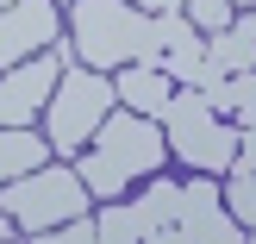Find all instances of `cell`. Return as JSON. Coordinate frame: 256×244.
I'll return each instance as SVG.
<instances>
[{
    "instance_id": "6da1fadb",
    "label": "cell",
    "mask_w": 256,
    "mask_h": 244,
    "mask_svg": "<svg viewBox=\"0 0 256 244\" xmlns=\"http://www.w3.org/2000/svg\"><path fill=\"white\" fill-rule=\"evenodd\" d=\"M69 44L88 69H162L156 13L132 0H69Z\"/></svg>"
},
{
    "instance_id": "5bb4252c",
    "label": "cell",
    "mask_w": 256,
    "mask_h": 244,
    "mask_svg": "<svg viewBox=\"0 0 256 244\" xmlns=\"http://www.w3.org/2000/svg\"><path fill=\"white\" fill-rule=\"evenodd\" d=\"M100 244H144V225H138L132 200H100Z\"/></svg>"
},
{
    "instance_id": "7c38bea8",
    "label": "cell",
    "mask_w": 256,
    "mask_h": 244,
    "mask_svg": "<svg viewBox=\"0 0 256 244\" xmlns=\"http://www.w3.org/2000/svg\"><path fill=\"white\" fill-rule=\"evenodd\" d=\"M206 57L219 63L225 75L256 69V25H250V19H232L225 32H212V38H206Z\"/></svg>"
},
{
    "instance_id": "4fadbf2b",
    "label": "cell",
    "mask_w": 256,
    "mask_h": 244,
    "mask_svg": "<svg viewBox=\"0 0 256 244\" xmlns=\"http://www.w3.org/2000/svg\"><path fill=\"white\" fill-rule=\"evenodd\" d=\"M200 69H206V44H200V32L162 50V75H169V82H182V88H200Z\"/></svg>"
},
{
    "instance_id": "52a82bcc",
    "label": "cell",
    "mask_w": 256,
    "mask_h": 244,
    "mask_svg": "<svg viewBox=\"0 0 256 244\" xmlns=\"http://www.w3.org/2000/svg\"><path fill=\"white\" fill-rule=\"evenodd\" d=\"M56 7L62 0H19V7L0 13V69H19V63L44 57L56 44Z\"/></svg>"
},
{
    "instance_id": "8fae6325",
    "label": "cell",
    "mask_w": 256,
    "mask_h": 244,
    "mask_svg": "<svg viewBox=\"0 0 256 244\" xmlns=\"http://www.w3.org/2000/svg\"><path fill=\"white\" fill-rule=\"evenodd\" d=\"M132 213H138V225H144V238H150V232H162V225H182V182H169V175H150V182L138 188Z\"/></svg>"
},
{
    "instance_id": "d6986e66",
    "label": "cell",
    "mask_w": 256,
    "mask_h": 244,
    "mask_svg": "<svg viewBox=\"0 0 256 244\" xmlns=\"http://www.w3.org/2000/svg\"><path fill=\"white\" fill-rule=\"evenodd\" d=\"M238 175H256V125H244V138H238Z\"/></svg>"
},
{
    "instance_id": "d4e9b609",
    "label": "cell",
    "mask_w": 256,
    "mask_h": 244,
    "mask_svg": "<svg viewBox=\"0 0 256 244\" xmlns=\"http://www.w3.org/2000/svg\"><path fill=\"white\" fill-rule=\"evenodd\" d=\"M244 19H250V25H256V13H244Z\"/></svg>"
},
{
    "instance_id": "9a60e30c",
    "label": "cell",
    "mask_w": 256,
    "mask_h": 244,
    "mask_svg": "<svg viewBox=\"0 0 256 244\" xmlns=\"http://www.w3.org/2000/svg\"><path fill=\"white\" fill-rule=\"evenodd\" d=\"M219 188H225V207H232V219L244 225V232H256V175H238V169H232Z\"/></svg>"
},
{
    "instance_id": "2e32d148",
    "label": "cell",
    "mask_w": 256,
    "mask_h": 244,
    "mask_svg": "<svg viewBox=\"0 0 256 244\" xmlns=\"http://www.w3.org/2000/svg\"><path fill=\"white\" fill-rule=\"evenodd\" d=\"M25 244H100V219H94V213H82V219L56 225V232H32Z\"/></svg>"
},
{
    "instance_id": "5b68a950",
    "label": "cell",
    "mask_w": 256,
    "mask_h": 244,
    "mask_svg": "<svg viewBox=\"0 0 256 244\" xmlns=\"http://www.w3.org/2000/svg\"><path fill=\"white\" fill-rule=\"evenodd\" d=\"M112 100H119V94H112L106 75H94L88 63H69L62 82H56V94H50V107H44V138H50V150H56L62 163H75L88 144H94V132L106 125Z\"/></svg>"
},
{
    "instance_id": "ac0fdd59",
    "label": "cell",
    "mask_w": 256,
    "mask_h": 244,
    "mask_svg": "<svg viewBox=\"0 0 256 244\" xmlns=\"http://www.w3.org/2000/svg\"><path fill=\"white\" fill-rule=\"evenodd\" d=\"M182 13H188V19H194V25H206V38L232 25V0H188Z\"/></svg>"
},
{
    "instance_id": "7a4b0ae2",
    "label": "cell",
    "mask_w": 256,
    "mask_h": 244,
    "mask_svg": "<svg viewBox=\"0 0 256 244\" xmlns=\"http://www.w3.org/2000/svg\"><path fill=\"white\" fill-rule=\"evenodd\" d=\"M162 157H169L162 125L144 119V113L112 107L106 125L94 132V144L75 157V175L88 182V194H94V200H125V188H138L144 175H156Z\"/></svg>"
},
{
    "instance_id": "44dd1931",
    "label": "cell",
    "mask_w": 256,
    "mask_h": 244,
    "mask_svg": "<svg viewBox=\"0 0 256 244\" xmlns=\"http://www.w3.org/2000/svg\"><path fill=\"white\" fill-rule=\"evenodd\" d=\"M132 7H144V13H182L188 0H132Z\"/></svg>"
},
{
    "instance_id": "277c9868",
    "label": "cell",
    "mask_w": 256,
    "mask_h": 244,
    "mask_svg": "<svg viewBox=\"0 0 256 244\" xmlns=\"http://www.w3.org/2000/svg\"><path fill=\"white\" fill-rule=\"evenodd\" d=\"M156 125H162V138H169V157H182L188 169H200V175H232L244 125H225L219 113L206 107L200 88H182V94L162 107Z\"/></svg>"
},
{
    "instance_id": "603a6c76",
    "label": "cell",
    "mask_w": 256,
    "mask_h": 244,
    "mask_svg": "<svg viewBox=\"0 0 256 244\" xmlns=\"http://www.w3.org/2000/svg\"><path fill=\"white\" fill-rule=\"evenodd\" d=\"M232 7H250V13H256V0H232Z\"/></svg>"
},
{
    "instance_id": "8992f818",
    "label": "cell",
    "mask_w": 256,
    "mask_h": 244,
    "mask_svg": "<svg viewBox=\"0 0 256 244\" xmlns=\"http://www.w3.org/2000/svg\"><path fill=\"white\" fill-rule=\"evenodd\" d=\"M69 63H75V44H69V32H62L44 57L19 63V69H0V132H19V125H32L38 113H44Z\"/></svg>"
},
{
    "instance_id": "7402d4cb",
    "label": "cell",
    "mask_w": 256,
    "mask_h": 244,
    "mask_svg": "<svg viewBox=\"0 0 256 244\" xmlns=\"http://www.w3.org/2000/svg\"><path fill=\"white\" fill-rule=\"evenodd\" d=\"M0 244H25V232H19V225L6 219V207H0Z\"/></svg>"
},
{
    "instance_id": "484cf974",
    "label": "cell",
    "mask_w": 256,
    "mask_h": 244,
    "mask_svg": "<svg viewBox=\"0 0 256 244\" xmlns=\"http://www.w3.org/2000/svg\"><path fill=\"white\" fill-rule=\"evenodd\" d=\"M244 244H256V232H250V238H244Z\"/></svg>"
},
{
    "instance_id": "ffe728a7",
    "label": "cell",
    "mask_w": 256,
    "mask_h": 244,
    "mask_svg": "<svg viewBox=\"0 0 256 244\" xmlns=\"http://www.w3.org/2000/svg\"><path fill=\"white\" fill-rule=\"evenodd\" d=\"M144 244H188V232H182V225H162V232H150Z\"/></svg>"
},
{
    "instance_id": "9c48e42d",
    "label": "cell",
    "mask_w": 256,
    "mask_h": 244,
    "mask_svg": "<svg viewBox=\"0 0 256 244\" xmlns=\"http://www.w3.org/2000/svg\"><path fill=\"white\" fill-rule=\"evenodd\" d=\"M112 94L125 100V113L162 119V107L175 100V82H169L162 69H138V63H132V69H119V75H112Z\"/></svg>"
},
{
    "instance_id": "e0dca14e",
    "label": "cell",
    "mask_w": 256,
    "mask_h": 244,
    "mask_svg": "<svg viewBox=\"0 0 256 244\" xmlns=\"http://www.w3.org/2000/svg\"><path fill=\"white\" fill-rule=\"evenodd\" d=\"M225 119H238V125H256V69L232 75V113H225Z\"/></svg>"
},
{
    "instance_id": "30bf717a",
    "label": "cell",
    "mask_w": 256,
    "mask_h": 244,
    "mask_svg": "<svg viewBox=\"0 0 256 244\" xmlns=\"http://www.w3.org/2000/svg\"><path fill=\"white\" fill-rule=\"evenodd\" d=\"M50 157H56V150H50V138H44V132H32V125H19V132H0V188L19 182V175H32V169H44Z\"/></svg>"
},
{
    "instance_id": "ba28073f",
    "label": "cell",
    "mask_w": 256,
    "mask_h": 244,
    "mask_svg": "<svg viewBox=\"0 0 256 244\" xmlns=\"http://www.w3.org/2000/svg\"><path fill=\"white\" fill-rule=\"evenodd\" d=\"M182 232L188 244H244L250 232L232 219V207H225V188L219 175H194V182H182Z\"/></svg>"
},
{
    "instance_id": "cb8c5ba5",
    "label": "cell",
    "mask_w": 256,
    "mask_h": 244,
    "mask_svg": "<svg viewBox=\"0 0 256 244\" xmlns=\"http://www.w3.org/2000/svg\"><path fill=\"white\" fill-rule=\"evenodd\" d=\"M6 7H19V0H0V13H6Z\"/></svg>"
},
{
    "instance_id": "3957f363",
    "label": "cell",
    "mask_w": 256,
    "mask_h": 244,
    "mask_svg": "<svg viewBox=\"0 0 256 244\" xmlns=\"http://www.w3.org/2000/svg\"><path fill=\"white\" fill-rule=\"evenodd\" d=\"M0 207H6V219L32 238V232H56V225L82 219V213L94 207V194H88V182L75 175V163L50 157L44 169H32V175H19V182L0 188Z\"/></svg>"
}]
</instances>
